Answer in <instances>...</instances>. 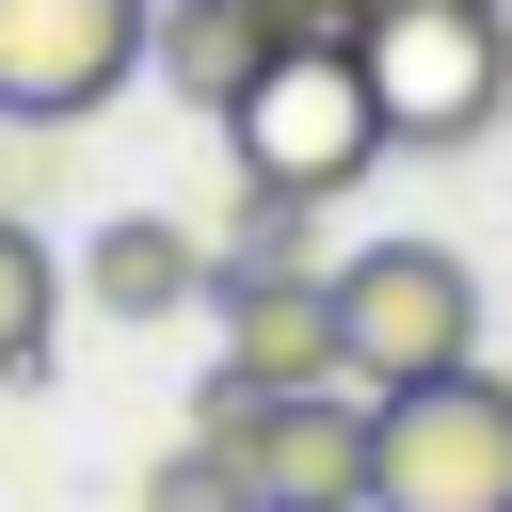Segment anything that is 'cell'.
<instances>
[{"label": "cell", "mask_w": 512, "mask_h": 512, "mask_svg": "<svg viewBox=\"0 0 512 512\" xmlns=\"http://www.w3.org/2000/svg\"><path fill=\"white\" fill-rule=\"evenodd\" d=\"M224 144H240V176H288V192H368V176L400 160V112H384L368 32H288V48H272V80L224 112Z\"/></svg>", "instance_id": "1"}, {"label": "cell", "mask_w": 512, "mask_h": 512, "mask_svg": "<svg viewBox=\"0 0 512 512\" xmlns=\"http://www.w3.org/2000/svg\"><path fill=\"white\" fill-rule=\"evenodd\" d=\"M368 512H512V368H432V384H384V464H368Z\"/></svg>", "instance_id": "2"}, {"label": "cell", "mask_w": 512, "mask_h": 512, "mask_svg": "<svg viewBox=\"0 0 512 512\" xmlns=\"http://www.w3.org/2000/svg\"><path fill=\"white\" fill-rule=\"evenodd\" d=\"M480 352V272L448 256V240H368V256H336V368L384 400V384H432V368H464Z\"/></svg>", "instance_id": "3"}, {"label": "cell", "mask_w": 512, "mask_h": 512, "mask_svg": "<svg viewBox=\"0 0 512 512\" xmlns=\"http://www.w3.org/2000/svg\"><path fill=\"white\" fill-rule=\"evenodd\" d=\"M368 64H384L400 144H480L512 112V0H384Z\"/></svg>", "instance_id": "4"}, {"label": "cell", "mask_w": 512, "mask_h": 512, "mask_svg": "<svg viewBox=\"0 0 512 512\" xmlns=\"http://www.w3.org/2000/svg\"><path fill=\"white\" fill-rule=\"evenodd\" d=\"M160 0H0V128H80L144 80Z\"/></svg>", "instance_id": "5"}, {"label": "cell", "mask_w": 512, "mask_h": 512, "mask_svg": "<svg viewBox=\"0 0 512 512\" xmlns=\"http://www.w3.org/2000/svg\"><path fill=\"white\" fill-rule=\"evenodd\" d=\"M256 496L272 512H368V464H384V400L336 368V384H272V416H256Z\"/></svg>", "instance_id": "6"}, {"label": "cell", "mask_w": 512, "mask_h": 512, "mask_svg": "<svg viewBox=\"0 0 512 512\" xmlns=\"http://www.w3.org/2000/svg\"><path fill=\"white\" fill-rule=\"evenodd\" d=\"M272 48H288V16H272V0H160V48H144V80H160V96H192V112L224 128V112L272 80Z\"/></svg>", "instance_id": "7"}, {"label": "cell", "mask_w": 512, "mask_h": 512, "mask_svg": "<svg viewBox=\"0 0 512 512\" xmlns=\"http://www.w3.org/2000/svg\"><path fill=\"white\" fill-rule=\"evenodd\" d=\"M80 304H96V320H176V304H208V240L160 224V208H112V224L80 240Z\"/></svg>", "instance_id": "8"}, {"label": "cell", "mask_w": 512, "mask_h": 512, "mask_svg": "<svg viewBox=\"0 0 512 512\" xmlns=\"http://www.w3.org/2000/svg\"><path fill=\"white\" fill-rule=\"evenodd\" d=\"M224 368H256V384H336V272H240V288H224Z\"/></svg>", "instance_id": "9"}, {"label": "cell", "mask_w": 512, "mask_h": 512, "mask_svg": "<svg viewBox=\"0 0 512 512\" xmlns=\"http://www.w3.org/2000/svg\"><path fill=\"white\" fill-rule=\"evenodd\" d=\"M320 208H336V192H288V176H240V224L208 240V304H224L240 272H320Z\"/></svg>", "instance_id": "10"}, {"label": "cell", "mask_w": 512, "mask_h": 512, "mask_svg": "<svg viewBox=\"0 0 512 512\" xmlns=\"http://www.w3.org/2000/svg\"><path fill=\"white\" fill-rule=\"evenodd\" d=\"M48 320H64V256L0 208V384H32V368H48Z\"/></svg>", "instance_id": "11"}, {"label": "cell", "mask_w": 512, "mask_h": 512, "mask_svg": "<svg viewBox=\"0 0 512 512\" xmlns=\"http://www.w3.org/2000/svg\"><path fill=\"white\" fill-rule=\"evenodd\" d=\"M144 512H256V464L192 432V448H160V464H144Z\"/></svg>", "instance_id": "12"}, {"label": "cell", "mask_w": 512, "mask_h": 512, "mask_svg": "<svg viewBox=\"0 0 512 512\" xmlns=\"http://www.w3.org/2000/svg\"><path fill=\"white\" fill-rule=\"evenodd\" d=\"M272 16H288V32H368L384 0H272Z\"/></svg>", "instance_id": "13"}, {"label": "cell", "mask_w": 512, "mask_h": 512, "mask_svg": "<svg viewBox=\"0 0 512 512\" xmlns=\"http://www.w3.org/2000/svg\"><path fill=\"white\" fill-rule=\"evenodd\" d=\"M256 512H272V496H256Z\"/></svg>", "instance_id": "14"}]
</instances>
